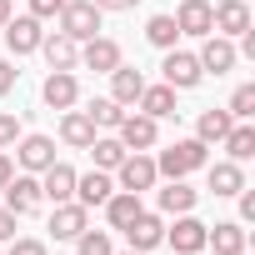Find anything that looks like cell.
Instances as JSON below:
<instances>
[{"instance_id":"obj_1","label":"cell","mask_w":255,"mask_h":255,"mask_svg":"<svg viewBox=\"0 0 255 255\" xmlns=\"http://www.w3.org/2000/svg\"><path fill=\"white\" fill-rule=\"evenodd\" d=\"M205 160H210V145H200V140H175L170 150L155 155V170H160L165 180H185V175L200 170Z\"/></svg>"},{"instance_id":"obj_2","label":"cell","mask_w":255,"mask_h":255,"mask_svg":"<svg viewBox=\"0 0 255 255\" xmlns=\"http://www.w3.org/2000/svg\"><path fill=\"white\" fill-rule=\"evenodd\" d=\"M100 5H95V0H65V5H60V35H70L75 45L80 40H90V35H100Z\"/></svg>"},{"instance_id":"obj_3","label":"cell","mask_w":255,"mask_h":255,"mask_svg":"<svg viewBox=\"0 0 255 255\" xmlns=\"http://www.w3.org/2000/svg\"><path fill=\"white\" fill-rule=\"evenodd\" d=\"M0 195H5V210H10V215H35L40 200H45V195H40V175H30V170H25V175H10Z\"/></svg>"},{"instance_id":"obj_4","label":"cell","mask_w":255,"mask_h":255,"mask_svg":"<svg viewBox=\"0 0 255 255\" xmlns=\"http://www.w3.org/2000/svg\"><path fill=\"white\" fill-rule=\"evenodd\" d=\"M160 75H165V85H170V90H195V85L205 80V70H200V60H195L190 50H165Z\"/></svg>"},{"instance_id":"obj_5","label":"cell","mask_w":255,"mask_h":255,"mask_svg":"<svg viewBox=\"0 0 255 255\" xmlns=\"http://www.w3.org/2000/svg\"><path fill=\"white\" fill-rule=\"evenodd\" d=\"M115 175H120V190H150L155 180H160V170H155V160L145 155V150H130V155H125L120 165H115Z\"/></svg>"},{"instance_id":"obj_6","label":"cell","mask_w":255,"mask_h":255,"mask_svg":"<svg viewBox=\"0 0 255 255\" xmlns=\"http://www.w3.org/2000/svg\"><path fill=\"white\" fill-rule=\"evenodd\" d=\"M195 60H200V70L205 75H225V70H235V60H240V50H235V40H225V35H205V45L195 50Z\"/></svg>"},{"instance_id":"obj_7","label":"cell","mask_w":255,"mask_h":255,"mask_svg":"<svg viewBox=\"0 0 255 255\" xmlns=\"http://www.w3.org/2000/svg\"><path fill=\"white\" fill-rule=\"evenodd\" d=\"M210 25H215V35L240 40L250 30V5L245 0H220V5H210Z\"/></svg>"},{"instance_id":"obj_8","label":"cell","mask_w":255,"mask_h":255,"mask_svg":"<svg viewBox=\"0 0 255 255\" xmlns=\"http://www.w3.org/2000/svg\"><path fill=\"white\" fill-rule=\"evenodd\" d=\"M40 40H45V30H40L35 15H10V20H5V45H10V55H35Z\"/></svg>"},{"instance_id":"obj_9","label":"cell","mask_w":255,"mask_h":255,"mask_svg":"<svg viewBox=\"0 0 255 255\" xmlns=\"http://www.w3.org/2000/svg\"><path fill=\"white\" fill-rule=\"evenodd\" d=\"M115 135H120V145L125 150H150L155 145V135H160V120H150V115H125L120 125H115Z\"/></svg>"},{"instance_id":"obj_10","label":"cell","mask_w":255,"mask_h":255,"mask_svg":"<svg viewBox=\"0 0 255 255\" xmlns=\"http://www.w3.org/2000/svg\"><path fill=\"white\" fill-rule=\"evenodd\" d=\"M80 65L95 70V75H110L120 65V45L110 35H90V40H80Z\"/></svg>"},{"instance_id":"obj_11","label":"cell","mask_w":255,"mask_h":255,"mask_svg":"<svg viewBox=\"0 0 255 255\" xmlns=\"http://www.w3.org/2000/svg\"><path fill=\"white\" fill-rule=\"evenodd\" d=\"M40 100H45L50 110H70V105L80 100V80H75V70H50L45 85H40Z\"/></svg>"},{"instance_id":"obj_12","label":"cell","mask_w":255,"mask_h":255,"mask_svg":"<svg viewBox=\"0 0 255 255\" xmlns=\"http://www.w3.org/2000/svg\"><path fill=\"white\" fill-rule=\"evenodd\" d=\"M205 230H210V225H200L195 215H175V225L165 230V240H170L175 255H200V250H205Z\"/></svg>"},{"instance_id":"obj_13","label":"cell","mask_w":255,"mask_h":255,"mask_svg":"<svg viewBox=\"0 0 255 255\" xmlns=\"http://www.w3.org/2000/svg\"><path fill=\"white\" fill-rule=\"evenodd\" d=\"M15 160H20L30 175H40L45 165H55V140H50V135H20V140H15Z\"/></svg>"},{"instance_id":"obj_14","label":"cell","mask_w":255,"mask_h":255,"mask_svg":"<svg viewBox=\"0 0 255 255\" xmlns=\"http://www.w3.org/2000/svg\"><path fill=\"white\" fill-rule=\"evenodd\" d=\"M125 240H130V250H140V255H145V250H155V245L165 240V220H160V215H150V210H140L130 225H125Z\"/></svg>"},{"instance_id":"obj_15","label":"cell","mask_w":255,"mask_h":255,"mask_svg":"<svg viewBox=\"0 0 255 255\" xmlns=\"http://www.w3.org/2000/svg\"><path fill=\"white\" fill-rule=\"evenodd\" d=\"M40 195H45L50 205H60V200H75V170H70L65 160L45 165V170H40Z\"/></svg>"},{"instance_id":"obj_16","label":"cell","mask_w":255,"mask_h":255,"mask_svg":"<svg viewBox=\"0 0 255 255\" xmlns=\"http://www.w3.org/2000/svg\"><path fill=\"white\" fill-rule=\"evenodd\" d=\"M85 220H90V210H85L80 200H60V205L50 210V235H55V240H75V235L85 230Z\"/></svg>"},{"instance_id":"obj_17","label":"cell","mask_w":255,"mask_h":255,"mask_svg":"<svg viewBox=\"0 0 255 255\" xmlns=\"http://www.w3.org/2000/svg\"><path fill=\"white\" fill-rule=\"evenodd\" d=\"M175 30L205 40V35L215 30V25H210V0H180V10H175Z\"/></svg>"},{"instance_id":"obj_18","label":"cell","mask_w":255,"mask_h":255,"mask_svg":"<svg viewBox=\"0 0 255 255\" xmlns=\"http://www.w3.org/2000/svg\"><path fill=\"white\" fill-rule=\"evenodd\" d=\"M110 195H115V180H110V170H90V175H75V200H80L85 210L105 205Z\"/></svg>"},{"instance_id":"obj_19","label":"cell","mask_w":255,"mask_h":255,"mask_svg":"<svg viewBox=\"0 0 255 255\" xmlns=\"http://www.w3.org/2000/svg\"><path fill=\"white\" fill-rule=\"evenodd\" d=\"M140 90H145V75H140L135 65H125V60H120V65L110 70V100H115V105H135Z\"/></svg>"},{"instance_id":"obj_20","label":"cell","mask_w":255,"mask_h":255,"mask_svg":"<svg viewBox=\"0 0 255 255\" xmlns=\"http://www.w3.org/2000/svg\"><path fill=\"white\" fill-rule=\"evenodd\" d=\"M205 185H210L220 200H230V195H240V190H245V170H240L235 160H215V165L205 170Z\"/></svg>"},{"instance_id":"obj_21","label":"cell","mask_w":255,"mask_h":255,"mask_svg":"<svg viewBox=\"0 0 255 255\" xmlns=\"http://www.w3.org/2000/svg\"><path fill=\"white\" fill-rule=\"evenodd\" d=\"M205 245H215V255H245L250 235H245L240 220H220L215 230H205Z\"/></svg>"},{"instance_id":"obj_22","label":"cell","mask_w":255,"mask_h":255,"mask_svg":"<svg viewBox=\"0 0 255 255\" xmlns=\"http://www.w3.org/2000/svg\"><path fill=\"white\" fill-rule=\"evenodd\" d=\"M40 50H45V65H50V70H75V65H80V45H75L70 35H60V30L45 35Z\"/></svg>"},{"instance_id":"obj_23","label":"cell","mask_w":255,"mask_h":255,"mask_svg":"<svg viewBox=\"0 0 255 255\" xmlns=\"http://www.w3.org/2000/svg\"><path fill=\"white\" fill-rule=\"evenodd\" d=\"M195 200H200V190H190L185 180H165V190L155 195L160 215H190V210H195Z\"/></svg>"},{"instance_id":"obj_24","label":"cell","mask_w":255,"mask_h":255,"mask_svg":"<svg viewBox=\"0 0 255 255\" xmlns=\"http://www.w3.org/2000/svg\"><path fill=\"white\" fill-rule=\"evenodd\" d=\"M230 125H235L230 110H200V120H195V140H200V145H220V140L230 135Z\"/></svg>"},{"instance_id":"obj_25","label":"cell","mask_w":255,"mask_h":255,"mask_svg":"<svg viewBox=\"0 0 255 255\" xmlns=\"http://www.w3.org/2000/svg\"><path fill=\"white\" fill-rule=\"evenodd\" d=\"M140 210H145V205H140V195H135V190H115V195L105 200V220H110V230H125Z\"/></svg>"},{"instance_id":"obj_26","label":"cell","mask_w":255,"mask_h":255,"mask_svg":"<svg viewBox=\"0 0 255 255\" xmlns=\"http://www.w3.org/2000/svg\"><path fill=\"white\" fill-rule=\"evenodd\" d=\"M135 105H140V115H150V120H170V115H175V90H170V85H145Z\"/></svg>"},{"instance_id":"obj_27","label":"cell","mask_w":255,"mask_h":255,"mask_svg":"<svg viewBox=\"0 0 255 255\" xmlns=\"http://www.w3.org/2000/svg\"><path fill=\"white\" fill-rule=\"evenodd\" d=\"M60 140L75 145V150H85V145L95 140V125H90L85 110H65V115H60Z\"/></svg>"},{"instance_id":"obj_28","label":"cell","mask_w":255,"mask_h":255,"mask_svg":"<svg viewBox=\"0 0 255 255\" xmlns=\"http://www.w3.org/2000/svg\"><path fill=\"white\" fill-rule=\"evenodd\" d=\"M220 145L230 150V160H235V165H245V160L255 155V125H250V120H235V125H230V135H225Z\"/></svg>"},{"instance_id":"obj_29","label":"cell","mask_w":255,"mask_h":255,"mask_svg":"<svg viewBox=\"0 0 255 255\" xmlns=\"http://www.w3.org/2000/svg\"><path fill=\"white\" fill-rule=\"evenodd\" d=\"M85 150L95 155V170H115V165H120L125 155H130V150L120 145V135H95V140H90Z\"/></svg>"},{"instance_id":"obj_30","label":"cell","mask_w":255,"mask_h":255,"mask_svg":"<svg viewBox=\"0 0 255 255\" xmlns=\"http://www.w3.org/2000/svg\"><path fill=\"white\" fill-rule=\"evenodd\" d=\"M85 115H90V125H95V130H115V125L125 120V105H115L110 95H95V100L85 105Z\"/></svg>"},{"instance_id":"obj_31","label":"cell","mask_w":255,"mask_h":255,"mask_svg":"<svg viewBox=\"0 0 255 255\" xmlns=\"http://www.w3.org/2000/svg\"><path fill=\"white\" fill-rule=\"evenodd\" d=\"M145 40H150L155 50H175V40H180L175 15H150V20H145Z\"/></svg>"},{"instance_id":"obj_32","label":"cell","mask_w":255,"mask_h":255,"mask_svg":"<svg viewBox=\"0 0 255 255\" xmlns=\"http://www.w3.org/2000/svg\"><path fill=\"white\" fill-rule=\"evenodd\" d=\"M75 255H115V245H110L105 230H80L75 235Z\"/></svg>"},{"instance_id":"obj_33","label":"cell","mask_w":255,"mask_h":255,"mask_svg":"<svg viewBox=\"0 0 255 255\" xmlns=\"http://www.w3.org/2000/svg\"><path fill=\"white\" fill-rule=\"evenodd\" d=\"M225 110H230L235 120H250V115H255V85H240V90L230 95V105H225Z\"/></svg>"},{"instance_id":"obj_34","label":"cell","mask_w":255,"mask_h":255,"mask_svg":"<svg viewBox=\"0 0 255 255\" xmlns=\"http://www.w3.org/2000/svg\"><path fill=\"white\" fill-rule=\"evenodd\" d=\"M20 140V115H10V110H0V150H10Z\"/></svg>"},{"instance_id":"obj_35","label":"cell","mask_w":255,"mask_h":255,"mask_svg":"<svg viewBox=\"0 0 255 255\" xmlns=\"http://www.w3.org/2000/svg\"><path fill=\"white\" fill-rule=\"evenodd\" d=\"M60 5H65V0H30V15H35V20H55Z\"/></svg>"},{"instance_id":"obj_36","label":"cell","mask_w":255,"mask_h":255,"mask_svg":"<svg viewBox=\"0 0 255 255\" xmlns=\"http://www.w3.org/2000/svg\"><path fill=\"white\" fill-rule=\"evenodd\" d=\"M5 255H50V250H45V240H10Z\"/></svg>"},{"instance_id":"obj_37","label":"cell","mask_w":255,"mask_h":255,"mask_svg":"<svg viewBox=\"0 0 255 255\" xmlns=\"http://www.w3.org/2000/svg\"><path fill=\"white\" fill-rule=\"evenodd\" d=\"M15 80H20V70H15L10 60H0V100H5V95L15 90Z\"/></svg>"},{"instance_id":"obj_38","label":"cell","mask_w":255,"mask_h":255,"mask_svg":"<svg viewBox=\"0 0 255 255\" xmlns=\"http://www.w3.org/2000/svg\"><path fill=\"white\" fill-rule=\"evenodd\" d=\"M245 220H255V190H250V185L240 190V225H245Z\"/></svg>"},{"instance_id":"obj_39","label":"cell","mask_w":255,"mask_h":255,"mask_svg":"<svg viewBox=\"0 0 255 255\" xmlns=\"http://www.w3.org/2000/svg\"><path fill=\"white\" fill-rule=\"evenodd\" d=\"M15 220H20V215H10L5 205H0V240H15Z\"/></svg>"},{"instance_id":"obj_40","label":"cell","mask_w":255,"mask_h":255,"mask_svg":"<svg viewBox=\"0 0 255 255\" xmlns=\"http://www.w3.org/2000/svg\"><path fill=\"white\" fill-rule=\"evenodd\" d=\"M95 5H100V10H135L140 0H95Z\"/></svg>"},{"instance_id":"obj_41","label":"cell","mask_w":255,"mask_h":255,"mask_svg":"<svg viewBox=\"0 0 255 255\" xmlns=\"http://www.w3.org/2000/svg\"><path fill=\"white\" fill-rule=\"evenodd\" d=\"M10 175H15V160H10V155H0V190H5Z\"/></svg>"},{"instance_id":"obj_42","label":"cell","mask_w":255,"mask_h":255,"mask_svg":"<svg viewBox=\"0 0 255 255\" xmlns=\"http://www.w3.org/2000/svg\"><path fill=\"white\" fill-rule=\"evenodd\" d=\"M10 15H15V5H10V0H0V25H5Z\"/></svg>"},{"instance_id":"obj_43","label":"cell","mask_w":255,"mask_h":255,"mask_svg":"<svg viewBox=\"0 0 255 255\" xmlns=\"http://www.w3.org/2000/svg\"><path fill=\"white\" fill-rule=\"evenodd\" d=\"M120 255H140V250H120Z\"/></svg>"}]
</instances>
